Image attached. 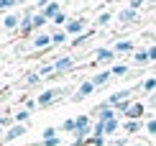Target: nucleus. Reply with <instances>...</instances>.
Returning <instances> with one entry per match:
<instances>
[{
	"label": "nucleus",
	"mask_w": 156,
	"mask_h": 146,
	"mask_svg": "<svg viewBox=\"0 0 156 146\" xmlns=\"http://www.w3.org/2000/svg\"><path fill=\"white\" fill-rule=\"evenodd\" d=\"M44 16H46V18H56V16H59V5H56V3H49L46 10H44Z\"/></svg>",
	"instance_id": "39448f33"
},
{
	"label": "nucleus",
	"mask_w": 156,
	"mask_h": 146,
	"mask_svg": "<svg viewBox=\"0 0 156 146\" xmlns=\"http://www.w3.org/2000/svg\"><path fill=\"white\" fill-rule=\"evenodd\" d=\"M44 146H59V141H56V138H46V141H44Z\"/></svg>",
	"instance_id": "a211bd4d"
},
{
	"label": "nucleus",
	"mask_w": 156,
	"mask_h": 146,
	"mask_svg": "<svg viewBox=\"0 0 156 146\" xmlns=\"http://www.w3.org/2000/svg\"><path fill=\"white\" fill-rule=\"evenodd\" d=\"M69 64H72V62H69V59H59V62H56V69H69Z\"/></svg>",
	"instance_id": "4468645a"
},
{
	"label": "nucleus",
	"mask_w": 156,
	"mask_h": 146,
	"mask_svg": "<svg viewBox=\"0 0 156 146\" xmlns=\"http://www.w3.org/2000/svg\"><path fill=\"white\" fill-rule=\"evenodd\" d=\"M44 138H54V128H46V131H44Z\"/></svg>",
	"instance_id": "412c9836"
},
{
	"label": "nucleus",
	"mask_w": 156,
	"mask_h": 146,
	"mask_svg": "<svg viewBox=\"0 0 156 146\" xmlns=\"http://www.w3.org/2000/svg\"><path fill=\"white\" fill-rule=\"evenodd\" d=\"M16 26H18V18H16V16H8V18H5V28H16Z\"/></svg>",
	"instance_id": "f8f14e48"
},
{
	"label": "nucleus",
	"mask_w": 156,
	"mask_h": 146,
	"mask_svg": "<svg viewBox=\"0 0 156 146\" xmlns=\"http://www.w3.org/2000/svg\"><path fill=\"white\" fill-rule=\"evenodd\" d=\"M92 90H95V82H84L82 87H80V92H77V100H80V97H87Z\"/></svg>",
	"instance_id": "f03ea898"
},
{
	"label": "nucleus",
	"mask_w": 156,
	"mask_h": 146,
	"mask_svg": "<svg viewBox=\"0 0 156 146\" xmlns=\"http://www.w3.org/2000/svg\"><path fill=\"white\" fill-rule=\"evenodd\" d=\"M148 133H156V121H148Z\"/></svg>",
	"instance_id": "4be33fe9"
},
{
	"label": "nucleus",
	"mask_w": 156,
	"mask_h": 146,
	"mask_svg": "<svg viewBox=\"0 0 156 146\" xmlns=\"http://www.w3.org/2000/svg\"><path fill=\"white\" fill-rule=\"evenodd\" d=\"M148 59H156V46H151V49H148Z\"/></svg>",
	"instance_id": "b1692460"
},
{
	"label": "nucleus",
	"mask_w": 156,
	"mask_h": 146,
	"mask_svg": "<svg viewBox=\"0 0 156 146\" xmlns=\"http://www.w3.org/2000/svg\"><path fill=\"white\" fill-rule=\"evenodd\" d=\"M74 123H77V138H84V136L90 133V118L80 115V118H77Z\"/></svg>",
	"instance_id": "f257e3e1"
},
{
	"label": "nucleus",
	"mask_w": 156,
	"mask_h": 146,
	"mask_svg": "<svg viewBox=\"0 0 156 146\" xmlns=\"http://www.w3.org/2000/svg\"><path fill=\"white\" fill-rule=\"evenodd\" d=\"M23 133H26V128H23V126H16V128H10V131H8V136H5V138H8V141H13V138L23 136Z\"/></svg>",
	"instance_id": "423d86ee"
},
{
	"label": "nucleus",
	"mask_w": 156,
	"mask_h": 146,
	"mask_svg": "<svg viewBox=\"0 0 156 146\" xmlns=\"http://www.w3.org/2000/svg\"><path fill=\"white\" fill-rule=\"evenodd\" d=\"M126 115L128 118H141V115H144V105H133V108H128Z\"/></svg>",
	"instance_id": "20e7f679"
},
{
	"label": "nucleus",
	"mask_w": 156,
	"mask_h": 146,
	"mask_svg": "<svg viewBox=\"0 0 156 146\" xmlns=\"http://www.w3.org/2000/svg\"><path fill=\"white\" fill-rule=\"evenodd\" d=\"M67 31H69V34H80V31H82V23H80V21H72V23L67 26Z\"/></svg>",
	"instance_id": "6e6552de"
},
{
	"label": "nucleus",
	"mask_w": 156,
	"mask_h": 146,
	"mask_svg": "<svg viewBox=\"0 0 156 146\" xmlns=\"http://www.w3.org/2000/svg\"><path fill=\"white\" fill-rule=\"evenodd\" d=\"M115 51H108V49H100L97 51V62H113Z\"/></svg>",
	"instance_id": "7ed1b4c3"
},
{
	"label": "nucleus",
	"mask_w": 156,
	"mask_h": 146,
	"mask_svg": "<svg viewBox=\"0 0 156 146\" xmlns=\"http://www.w3.org/2000/svg\"><path fill=\"white\" fill-rule=\"evenodd\" d=\"M54 95H56L54 90H49V92H44V95H38V105H46V103H51V100H54Z\"/></svg>",
	"instance_id": "0eeeda50"
},
{
	"label": "nucleus",
	"mask_w": 156,
	"mask_h": 146,
	"mask_svg": "<svg viewBox=\"0 0 156 146\" xmlns=\"http://www.w3.org/2000/svg\"><path fill=\"white\" fill-rule=\"evenodd\" d=\"M131 49H133V44H131V41H120L118 46H115V51H131Z\"/></svg>",
	"instance_id": "9b49d317"
},
{
	"label": "nucleus",
	"mask_w": 156,
	"mask_h": 146,
	"mask_svg": "<svg viewBox=\"0 0 156 146\" xmlns=\"http://www.w3.org/2000/svg\"><path fill=\"white\" fill-rule=\"evenodd\" d=\"M16 118H18V121H26V118H28V110H21V113H18Z\"/></svg>",
	"instance_id": "aec40b11"
},
{
	"label": "nucleus",
	"mask_w": 156,
	"mask_h": 146,
	"mask_svg": "<svg viewBox=\"0 0 156 146\" xmlns=\"http://www.w3.org/2000/svg\"><path fill=\"white\" fill-rule=\"evenodd\" d=\"M0 128H3V126H0Z\"/></svg>",
	"instance_id": "393cba45"
},
{
	"label": "nucleus",
	"mask_w": 156,
	"mask_h": 146,
	"mask_svg": "<svg viewBox=\"0 0 156 146\" xmlns=\"http://www.w3.org/2000/svg\"><path fill=\"white\" fill-rule=\"evenodd\" d=\"M141 5H144V0H133V3H131V8L136 10V8H141Z\"/></svg>",
	"instance_id": "5701e85b"
},
{
	"label": "nucleus",
	"mask_w": 156,
	"mask_h": 146,
	"mask_svg": "<svg viewBox=\"0 0 156 146\" xmlns=\"http://www.w3.org/2000/svg\"><path fill=\"white\" fill-rule=\"evenodd\" d=\"M108 77H110V72H100V75H97L92 82H95V85H102V82H108Z\"/></svg>",
	"instance_id": "9d476101"
},
{
	"label": "nucleus",
	"mask_w": 156,
	"mask_h": 146,
	"mask_svg": "<svg viewBox=\"0 0 156 146\" xmlns=\"http://www.w3.org/2000/svg\"><path fill=\"white\" fill-rule=\"evenodd\" d=\"M136 62H148V51H138L136 54Z\"/></svg>",
	"instance_id": "2eb2a0df"
},
{
	"label": "nucleus",
	"mask_w": 156,
	"mask_h": 146,
	"mask_svg": "<svg viewBox=\"0 0 156 146\" xmlns=\"http://www.w3.org/2000/svg\"><path fill=\"white\" fill-rule=\"evenodd\" d=\"M49 44V36H38L36 38V46H46Z\"/></svg>",
	"instance_id": "f3484780"
},
{
	"label": "nucleus",
	"mask_w": 156,
	"mask_h": 146,
	"mask_svg": "<svg viewBox=\"0 0 156 146\" xmlns=\"http://www.w3.org/2000/svg\"><path fill=\"white\" fill-rule=\"evenodd\" d=\"M126 72H128V67H126V64H118V67H113V75H118V77H123Z\"/></svg>",
	"instance_id": "ddd939ff"
},
{
	"label": "nucleus",
	"mask_w": 156,
	"mask_h": 146,
	"mask_svg": "<svg viewBox=\"0 0 156 146\" xmlns=\"http://www.w3.org/2000/svg\"><path fill=\"white\" fill-rule=\"evenodd\" d=\"M118 18H120V21H133V18H136V10L131 8V10H126V13H120Z\"/></svg>",
	"instance_id": "1a4fd4ad"
},
{
	"label": "nucleus",
	"mask_w": 156,
	"mask_h": 146,
	"mask_svg": "<svg viewBox=\"0 0 156 146\" xmlns=\"http://www.w3.org/2000/svg\"><path fill=\"white\" fill-rule=\"evenodd\" d=\"M154 87H156V79H146V85H144V90H146V92H151Z\"/></svg>",
	"instance_id": "dca6fc26"
},
{
	"label": "nucleus",
	"mask_w": 156,
	"mask_h": 146,
	"mask_svg": "<svg viewBox=\"0 0 156 146\" xmlns=\"http://www.w3.org/2000/svg\"><path fill=\"white\" fill-rule=\"evenodd\" d=\"M13 3H16V0H0V8H10Z\"/></svg>",
	"instance_id": "6ab92c4d"
}]
</instances>
